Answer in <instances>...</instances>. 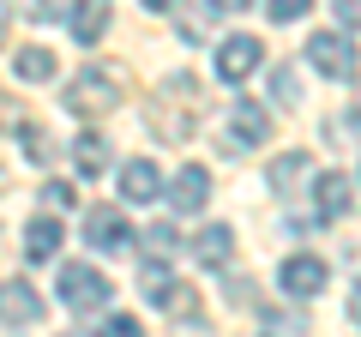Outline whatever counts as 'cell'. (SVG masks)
Segmentation results:
<instances>
[{"label": "cell", "instance_id": "1", "mask_svg": "<svg viewBox=\"0 0 361 337\" xmlns=\"http://www.w3.org/2000/svg\"><path fill=\"white\" fill-rule=\"evenodd\" d=\"M193 121H199V78H169L163 85V97L151 103V133L163 145H180L187 133H193Z\"/></svg>", "mask_w": 361, "mask_h": 337}, {"label": "cell", "instance_id": "2", "mask_svg": "<svg viewBox=\"0 0 361 337\" xmlns=\"http://www.w3.org/2000/svg\"><path fill=\"white\" fill-rule=\"evenodd\" d=\"M121 91H127V73H121V66H85V73L66 85V109H73V115H109V109L121 103Z\"/></svg>", "mask_w": 361, "mask_h": 337}, {"label": "cell", "instance_id": "3", "mask_svg": "<svg viewBox=\"0 0 361 337\" xmlns=\"http://www.w3.org/2000/svg\"><path fill=\"white\" fill-rule=\"evenodd\" d=\"M61 301L73 313H97V307H109V301H115V283H109L103 271H97V265H61Z\"/></svg>", "mask_w": 361, "mask_h": 337}, {"label": "cell", "instance_id": "4", "mask_svg": "<svg viewBox=\"0 0 361 337\" xmlns=\"http://www.w3.org/2000/svg\"><path fill=\"white\" fill-rule=\"evenodd\" d=\"M307 66H319L325 78H355V49H349L343 30H319L307 42Z\"/></svg>", "mask_w": 361, "mask_h": 337}, {"label": "cell", "instance_id": "5", "mask_svg": "<svg viewBox=\"0 0 361 337\" xmlns=\"http://www.w3.org/2000/svg\"><path fill=\"white\" fill-rule=\"evenodd\" d=\"M259 66H265V42H259V37H229V42H217V78L241 85V78H253Z\"/></svg>", "mask_w": 361, "mask_h": 337}, {"label": "cell", "instance_id": "6", "mask_svg": "<svg viewBox=\"0 0 361 337\" xmlns=\"http://www.w3.org/2000/svg\"><path fill=\"white\" fill-rule=\"evenodd\" d=\"M277 277H283V289H289V295H301V301H307V295H319V289L331 283V265H325V259H313V253H295V259H283V271H277Z\"/></svg>", "mask_w": 361, "mask_h": 337}, {"label": "cell", "instance_id": "7", "mask_svg": "<svg viewBox=\"0 0 361 337\" xmlns=\"http://www.w3.org/2000/svg\"><path fill=\"white\" fill-rule=\"evenodd\" d=\"M85 235H90V247H103V253H121V247H133L127 217H121V211H109V205L85 211Z\"/></svg>", "mask_w": 361, "mask_h": 337}, {"label": "cell", "instance_id": "8", "mask_svg": "<svg viewBox=\"0 0 361 337\" xmlns=\"http://www.w3.org/2000/svg\"><path fill=\"white\" fill-rule=\"evenodd\" d=\"M0 319H6V325L42 319V295L25 283V277H6V283H0Z\"/></svg>", "mask_w": 361, "mask_h": 337}, {"label": "cell", "instance_id": "9", "mask_svg": "<svg viewBox=\"0 0 361 337\" xmlns=\"http://www.w3.org/2000/svg\"><path fill=\"white\" fill-rule=\"evenodd\" d=\"M121 199H127V205H157V199H163V175H157V163H127L121 168Z\"/></svg>", "mask_w": 361, "mask_h": 337}, {"label": "cell", "instance_id": "10", "mask_svg": "<svg viewBox=\"0 0 361 337\" xmlns=\"http://www.w3.org/2000/svg\"><path fill=\"white\" fill-rule=\"evenodd\" d=\"M169 199H175V211H205V199H211V168L205 163H187L169 181Z\"/></svg>", "mask_w": 361, "mask_h": 337}, {"label": "cell", "instance_id": "11", "mask_svg": "<svg viewBox=\"0 0 361 337\" xmlns=\"http://www.w3.org/2000/svg\"><path fill=\"white\" fill-rule=\"evenodd\" d=\"M229 127H235V145H229V151H241V139H247V145H265V139H271V115L253 103V97H241V103H235Z\"/></svg>", "mask_w": 361, "mask_h": 337}, {"label": "cell", "instance_id": "12", "mask_svg": "<svg viewBox=\"0 0 361 337\" xmlns=\"http://www.w3.org/2000/svg\"><path fill=\"white\" fill-rule=\"evenodd\" d=\"M193 259H199V265H211V271H223V265L235 259V235L223 229V223L199 229V235H193Z\"/></svg>", "mask_w": 361, "mask_h": 337}, {"label": "cell", "instance_id": "13", "mask_svg": "<svg viewBox=\"0 0 361 337\" xmlns=\"http://www.w3.org/2000/svg\"><path fill=\"white\" fill-rule=\"evenodd\" d=\"M139 289H145V301H151V307H175V295H180V283H175V277H169V265L163 259H145L139 265Z\"/></svg>", "mask_w": 361, "mask_h": 337}, {"label": "cell", "instance_id": "14", "mask_svg": "<svg viewBox=\"0 0 361 337\" xmlns=\"http://www.w3.org/2000/svg\"><path fill=\"white\" fill-rule=\"evenodd\" d=\"M54 253H61V223H54V217H30V229H25V259L42 265V259H54Z\"/></svg>", "mask_w": 361, "mask_h": 337}, {"label": "cell", "instance_id": "15", "mask_svg": "<svg viewBox=\"0 0 361 337\" xmlns=\"http://www.w3.org/2000/svg\"><path fill=\"white\" fill-rule=\"evenodd\" d=\"M103 30H109V6H103V0H78V6H73V37L85 42V49H97Z\"/></svg>", "mask_w": 361, "mask_h": 337}, {"label": "cell", "instance_id": "16", "mask_svg": "<svg viewBox=\"0 0 361 337\" xmlns=\"http://www.w3.org/2000/svg\"><path fill=\"white\" fill-rule=\"evenodd\" d=\"M313 205H319V217H325V223H331V217H343V211H349V181L337 175V168L313 181Z\"/></svg>", "mask_w": 361, "mask_h": 337}, {"label": "cell", "instance_id": "17", "mask_svg": "<svg viewBox=\"0 0 361 337\" xmlns=\"http://www.w3.org/2000/svg\"><path fill=\"white\" fill-rule=\"evenodd\" d=\"M13 73L25 78V85H49V78H54V49H42V42L18 49V54H13Z\"/></svg>", "mask_w": 361, "mask_h": 337}, {"label": "cell", "instance_id": "18", "mask_svg": "<svg viewBox=\"0 0 361 337\" xmlns=\"http://www.w3.org/2000/svg\"><path fill=\"white\" fill-rule=\"evenodd\" d=\"M73 163H78V175H103L109 168V139L103 133H78L73 139Z\"/></svg>", "mask_w": 361, "mask_h": 337}, {"label": "cell", "instance_id": "19", "mask_svg": "<svg viewBox=\"0 0 361 337\" xmlns=\"http://www.w3.org/2000/svg\"><path fill=\"white\" fill-rule=\"evenodd\" d=\"M301 181H307V157H301V151H289V157L271 163V187H277V193H295Z\"/></svg>", "mask_w": 361, "mask_h": 337}, {"label": "cell", "instance_id": "20", "mask_svg": "<svg viewBox=\"0 0 361 337\" xmlns=\"http://www.w3.org/2000/svg\"><path fill=\"white\" fill-rule=\"evenodd\" d=\"M271 103H277V109H295V103H301V78H295V66H277V73H271Z\"/></svg>", "mask_w": 361, "mask_h": 337}, {"label": "cell", "instance_id": "21", "mask_svg": "<svg viewBox=\"0 0 361 337\" xmlns=\"http://www.w3.org/2000/svg\"><path fill=\"white\" fill-rule=\"evenodd\" d=\"M18 139H25V157H30V163H49L54 139H49V133H42V127H37V121H25V127H18Z\"/></svg>", "mask_w": 361, "mask_h": 337}, {"label": "cell", "instance_id": "22", "mask_svg": "<svg viewBox=\"0 0 361 337\" xmlns=\"http://www.w3.org/2000/svg\"><path fill=\"white\" fill-rule=\"evenodd\" d=\"M145 241H151V259H169V253H180V235L169 229V223H157V229L145 235Z\"/></svg>", "mask_w": 361, "mask_h": 337}, {"label": "cell", "instance_id": "23", "mask_svg": "<svg viewBox=\"0 0 361 337\" xmlns=\"http://www.w3.org/2000/svg\"><path fill=\"white\" fill-rule=\"evenodd\" d=\"M313 0H265V13L277 18V25H295V18H307Z\"/></svg>", "mask_w": 361, "mask_h": 337}, {"label": "cell", "instance_id": "24", "mask_svg": "<svg viewBox=\"0 0 361 337\" xmlns=\"http://www.w3.org/2000/svg\"><path fill=\"white\" fill-rule=\"evenodd\" d=\"M42 205H49V211H66V205H73V187H66V181H49V187H42Z\"/></svg>", "mask_w": 361, "mask_h": 337}, {"label": "cell", "instance_id": "25", "mask_svg": "<svg viewBox=\"0 0 361 337\" xmlns=\"http://www.w3.org/2000/svg\"><path fill=\"white\" fill-rule=\"evenodd\" d=\"M103 337H145V331H139V319H127V313H115V319L103 325Z\"/></svg>", "mask_w": 361, "mask_h": 337}, {"label": "cell", "instance_id": "26", "mask_svg": "<svg viewBox=\"0 0 361 337\" xmlns=\"http://www.w3.org/2000/svg\"><path fill=\"white\" fill-rule=\"evenodd\" d=\"M337 18H343V25H355V30H361V0H337Z\"/></svg>", "mask_w": 361, "mask_h": 337}, {"label": "cell", "instance_id": "27", "mask_svg": "<svg viewBox=\"0 0 361 337\" xmlns=\"http://www.w3.org/2000/svg\"><path fill=\"white\" fill-rule=\"evenodd\" d=\"M211 6H217V13H247L253 0H211Z\"/></svg>", "mask_w": 361, "mask_h": 337}, {"label": "cell", "instance_id": "28", "mask_svg": "<svg viewBox=\"0 0 361 337\" xmlns=\"http://www.w3.org/2000/svg\"><path fill=\"white\" fill-rule=\"evenodd\" d=\"M145 13H169V6H175V0H139Z\"/></svg>", "mask_w": 361, "mask_h": 337}, {"label": "cell", "instance_id": "29", "mask_svg": "<svg viewBox=\"0 0 361 337\" xmlns=\"http://www.w3.org/2000/svg\"><path fill=\"white\" fill-rule=\"evenodd\" d=\"M349 313H355V325H361V289H355V301H349Z\"/></svg>", "mask_w": 361, "mask_h": 337}, {"label": "cell", "instance_id": "30", "mask_svg": "<svg viewBox=\"0 0 361 337\" xmlns=\"http://www.w3.org/2000/svg\"><path fill=\"white\" fill-rule=\"evenodd\" d=\"M61 337H90V331H61Z\"/></svg>", "mask_w": 361, "mask_h": 337}, {"label": "cell", "instance_id": "31", "mask_svg": "<svg viewBox=\"0 0 361 337\" xmlns=\"http://www.w3.org/2000/svg\"><path fill=\"white\" fill-rule=\"evenodd\" d=\"M0 37H6V13H0Z\"/></svg>", "mask_w": 361, "mask_h": 337}]
</instances>
